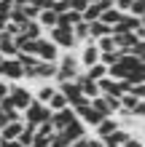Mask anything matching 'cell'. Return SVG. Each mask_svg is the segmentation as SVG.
<instances>
[{
	"label": "cell",
	"instance_id": "cell-1",
	"mask_svg": "<svg viewBox=\"0 0 145 147\" xmlns=\"http://www.w3.org/2000/svg\"><path fill=\"white\" fill-rule=\"evenodd\" d=\"M81 72V62H78V54L75 51H62L57 59V75L54 80L57 83H65V80H75Z\"/></svg>",
	"mask_w": 145,
	"mask_h": 147
},
{
	"label": "cell",
	"instance_id": "cell-2",
	"mask_svg": "<svg viewBox=\"0 0 145 147\" xmlns=\"http://www.w3.org/2000/svg\"><path fill=\"white\" fill-rule=\"evenodd\" d=\"M46 120H51V110L46 105H40V102H35V99H32V105L22 112V123L27 128H35L40 123H46Z\"/></svg>",
	"mask_w": 145,
	"mask_h": 147
},
{
	"label": "cell",
	"instance_id": "cell-3",
	"mask_svg": "<svg viewBox=\"0 0 145 147\" xmlns=\"http://www.w3.org/2000/svg\"><path fill=\"white\" fill-rule=\"evenodd\" d=\"M46 38L54 43L59 51H75L73 27H51V30H46Z\"/></svg>",
	"mask_w": 145,
	"mask_h": 147
},
{
	"label": "cell",
	"instance_id": "cell-4",
	"mask_svg": "<svg viewBox=\"0 0 145 147\" xmlns=\"http://www.w3.org/2000/svg\"><path fill=\"white\" fill-rule=\"evenodd\" d=\"M8 99L19 112H24L32 105V88H27V83H11L8 86Z\"/></svg>",
	"mask_w": 145,
	"mask_h": 147
},
{
	"label": "cell",
	"instance_id": "cell-5",
	"mask_svg": "<svg viewBox=\"0 0 145 147\" xmlns=\"http://www.w3.org/2000/svg\"><path fill=\"white\" fill-rule=\"evenodd\" d=\"M0 78L5 83H22L24 80V67L14 59H0Z\"/></svg>",
	"mask_w": 145,
	"mask_h": 147
},
{
	"label": "cell",
	"instance_id": "cell-6",
	"mask_svg": "<svg viewBox=\"0 0 145 147\" xmlns=\"http://www.w3.org/2000/svg\"><path fill=\"white\" fill-rule=\"evenodd\" d=\"M91 107H94L102 118H113L116 112H118V107H121V102H118L116 96H105V94H99V96L91 99Z\"/></svg>",
	"mask_w": 145,
	"mask_h": 147
},
{
	"label": "cell",
	"instance_id": "cell-7",
	"mask_svg": "<svg viewBox=\"0 0 145 147\" xmlns=\"http://www.w3.org/2000/svg\"><path fill=\"white\" fill-rule=\"evenodd\" d=\"M57 91H59V94H62V96L67 99V105H70V107H78L81 102H86V96L81 94V88H78V83H75V80L57 83Z\"/></svg>",
	"mask_w": 145,
	"mask_h": 147
},
{
	"label": "cell",
	"instance_id": "cell-8",
	"mask_svg": "<svg viewBox=\"0 0 145 147\" xmlns=\"http://www.w3.org/2000/svg\"><path fill=\"white\" fill-rule=\"evenodd\" d=\"M78 62H81V70H89L91 64H97L99 62V48L94 46V40H89V43H83V46H78Z\"/></svg>",
	"mask_w": 145,
	"mask_h": 147
},
{
	"label": "cell",
	"instance_id": "cell-9",
	"mask_svg": "<svg viewBox=\"0 0 145 147\" xmlns=\"http://www.w3.org/2000/svg\"><path fill=\"white\" fill-rule=\"evenodd\" d=\"M99 86V94H105V96H116L121 99L126 94V80H113V78H102V80L97 83Z\"/></svg>",
	"mask_w": 145,
	"mask_h": 147
},
{
	"label": "cell",
	"instance_id": "cell-10",
	"mask_svg": "<svg viewBox=\"0 0 145 147\" xmlns=\"http://www.w3.org/2000/svg\"><path fill=\"white\" fill-rule=\"evenodd\" d=\"M59 54H62V51H59L54 43H51L46 35L38 40V51H35V56L40 59V62H54L57 64V59H59Z\"/></svg>",
	"mask_w": 145,
	"mask_h": 147
},
{
	"label": "cell",
	"instance_id": "cell-11",
	"mask_svg": "<svg viewBox=\"0 0 145 147\" xmlns=\"http://www.w3.org/2000/svg\"><path fill=\"white\" fill-rule=\"evenodd\" d=\"M73 120H75V110L73 107H65V110H59V112H51V126H54V131H65Z\"/></svg>",
	"mask_w": 145,
	"mask_h": 147
},
{
	"label": "cell",
	"instance_id": "cell-12",
	"mask_svg": "<svg viewBox=\"0 0 145 147\" xmlns=\"http://www.w3.org/2000/svg\"><path fill=\"white\" fill-rule=\"evenodd\" d=\"M116 128H121V120H118L116 115L113 118H102L99 123H97V128H94V139H105V136L113 134Z\"/></svg>",
	"mask_w": 145,
	"mask_h": 147
},
{
	"label": "cell",
	"instance_id": "cell-13",
	"mask_svg": "<svg viewBox=\"0 0 145 147\" xmlns=\"http://www.w3.org/2000/svg\"><path fill=\"white\" fill-rule=\"evenodd\" d=\"M75 83H78V88H81V94H83V96H86L89 102L94 99V96H99V86H97L94 80H89V78L83 75V70L78 72V78H75Z\"/></svg>",
	"mask_w": 145,
	"mask_h": 147
},
{
	"label": "cell",
	"instance_id": "cell-14",
	"mask_svg": "<svg viewBox=\"0 0 145 147\" xmlns=\"http://www.w3.org/2000/svg\"><path fill=\"white\" fill-rule=\"evenodd\" d=\"M19 35H22L24 40H40V38L46 35V32H43V27L38 24V19H32V22L27 19V22H24L22 27H19Z\"/></svg>",
	"mask_w": 145,
	"mask_h": 147
},
{
	"label": "cell",
	"instance_id": "cell-15",
	"mask_svg": "<svg viewBox=\"0 0 145 147\" xmlns=\"http://www.w3.org/2000/svg\"><path fill=\"white\" fill-rule=\"evenodd\" d=\"M22 131H24V123H22V120H11V123H5L3 128H0V142H14V139H19Z\"/></svg>",
	"mask_w": 145,
	"mask_h": 147
},
{
	"label": "cell",
	"instance_id": "cell-16",
	"mask_svg": "<svg viewBox=\"0 0 145 147\" xmlns=\"http://www.w3.org/2000/svg\"><path fill=\"white\" fill-rule=\"evenodd\" d=\"M59 134H65V139H67V142H70V144H73L75 139H81V136H89V128H86V126H83V123H81V120H78V118H75V120H73V123H70V126H67V128H65V131H59Z\"/></svg>",
	"mask_w": 145,
	"mask_h": 147
},
{
	"label": "cell",
	"instance_id": "cell-17",
	"mask_svg": "<svg viewBox=\"0 0 145 147\" xmlns=\"http://www.w3.org/2000/svg\"><path fill=\"white\" fill-rule=\"evenodd\" d=\"M129 136H132V131H126V128L121 126V128H116L113 134H108L105 139H102V144H105V147H124Z\"/></svg>",
	"mask_w": 145,
	"mask_h": 147
},
{
	"label": "cell",
	"instance_id": "cell-18",
	"mask_svg": "<svg viewBox=\"0 0 145 147\" xmlns=\"http://www.w3.org/2000/svg\"><path fill=\"white\" fill-rule=\"evenodd\" d=\"M16 54H19L16 40L11 35H5V32H0V56H3V59H14Z\"/></svg>",
	"mask_w": 145,
	"mask_h": 147
},
{
	"label": "cell",
	"instance_id": "cell-19",
	"mask_svg": "<svg viewBox=\"0 0 145 147\" xmlns=\"http://www.w3.org/2000/svg\"><path fill=\"white\" fill-rule=\"evenodd\" d=\"M110 38H113V43H116L118 51H129L134 43H140L137 38H134V32H118V35H110Z\"/></svg>",
	"mask_w": 145,
	"mask_h": 147
},
{
	"label": "cell",
	"instance_id": "cell-20",
	"mask_svg": "<svg viewBox=\"0 0 145 147\" xmlns=\"http://www.w3.org/2000/svg\"><path fill=\"white\" fill-rule=\"evenodd\" d=\"M54 91H57V86H51V83H40L35 91H32V99L40 102V105H48V99L54 96Z\"/></svg>",
	"mask_w": 145,
	"mask_h": 147
},
{
	"label": "cell",
	"instance_id": "cell-21",
	"mask_svg": "<svg viewBox=\"0 0 145 147\" xmlns=\"http://www.w3.org/2000/svg\"><path fill=\"white\" fill-rule=\"evenodd\" d=\"M73 38H75V48L78 46H83V43H89L91 38H89V24L86 22H78L73 27Z\"/></svg>",
	"mask_w": 145,
	"mask_h": 147
},
{
	"label": "cell",
	"instance_id": "cell-22",
	"mask_svg": "<svg viewBox=\"0 0 145 147\" xmlns=\"http://www.w3.org/2000/svg\"><path fill=\"white\" fill-rule=\"evenodd\" d=\"M38 24L43 27V32H46V30H51V27H57V11H51V8H43V11L38 13Z\"/></svg>",
	"mask_w": 145,
	"mask_h": 147
},
{
	"label": "cell",
	"instance_id": "cell-23",
	"mask_svg": "<svg viewBox=\"0 0 145 147\" xmlns=\"http://www.w3.org/2000/svg\"><path fill=\"white\" fill-rule=\"evenodd\" d=\"M89 24V38L91 40H97V38H105V35H110V27H108V24L105 22H86Z\"/></svg>",
	"mask_w": 145,
	"mask_h": 147
},
{
	"label": "cell",
	"instance_id": "cell-24",
	"mask_svg": "<svg viewBox=\"0 0 145 147\" xmlns=\"http://www.w3.org/2000/svg\"><path fill=\"white\" fill-rule=\"evenodd\" d=\"M83 75H86V78H89V80H94V83H99V80H102V78H108V67L97 62V64H91V67H89V70H83Z\"/></svg>",
	"mask_w": 145,
	"mask_h": 147
},
{
	"label": "cell",
	"instance_id": "cell-25",
	"mask_svg": "<svg viewBox=\"0 0 145 147\" xmlns=\"http://www.w3.org/2000/svg\"><path fill=\"white\" fill-rule=\"evenodd\" d=\"M121 11H118V8H108V11H102V16H99V22H105L108 27H113V24H118L121 22Z\"/></svg>",
	"mask_w": 145,
	"mask_h": 147
},
{
	"label": "cell",
	"instance_id": "cell-26",
	"mask_svg": "<svg viewBox=\"0 0 145 147\" xmlns=\"http://www.w3.org/2000/svg\"><path fill=\"white\" fill-rule=\"evenodd\" d=\"M46 107H48L51 112H59V110H65V107H70V105H67V99H65L59 91H54V96L48 99V105H46Z\"/></svg>",
	"mask_w": 145,
	"mask_h": 147
},
{
	"label": "cell",
	"instance_id": "cell-27",
	"mask_svg": "<svg viewBox=\"0 0 145 147\" xmlns=\"http://www.w3.org/2000/svg\"><path fill=\"white\" fill-rule=\"evenodd\" d=\"M8 22H11V24H16V27H22V24L27 22V16H24V8L14 3V8H11V13H8Z\"/></svg>",
	"mask_w": 145,
	"mask_h": 147
},
{
	"label": "cell",
	"instance_id": "cell-28",
	"mask_svg": "<svg viewBox=\"0 0 145 147\" xmlns=\"http://www.w3.org/2000/svg\"><path fill=\"white\" fill-rule=\"evenodd\" d=\"M57 131H54V126H51V120H46V123H40V126H35V136L38 139H51V136H54Z\"/></svg>",
	"mask_w": 145,
	"mask_h": 147
},
{
	"label": "cell",
	"instance_id": "cell-29",
	"mask_svg": "<svg viewBox=\"0 0 145 147\" xmlns=\"http://www.w3.org/2000/svg\"><path fill=\"white\" fill-rule=\"evenodd\" d=\"M94 46L99 48V54H105V51H118L110 35H105V38H97V40H94Z\"/></svg>",
	"mask_w": 145,
	"mask_h": 147
},
{
	"label": "cell",
	"instance_id": "cell-30",
	"mask_svg": "<svg viewBox=\"0 0 145 147\" xmlns=\"http://www.w3.org/2000/svg\"><path fill=\"white\" fill-rule=\"evenodd\" d=\"M32 139H35V128H27V126H24V131L19 134V139H16V142H19L22 147H30Z\"/></svg>",
	"mask_w": 145,
	"mask_h": 147
},
{
	"label": "cell",
	"instance_id": "cell-31",
	"mask_svg": "<svg viewBox=\"0 0 145 147\" xmlns=\"http://www.w3.org/2000/svg\"><path fill=\"white\" fill-rule=\"evenodd\" d=\"M48 147H70V142L65 139V134H59V131H57V134L48 139Z\"/></svg>",
	"mask_w": 145,
	"mask_h": 147
},
{
	"label": "cell",
	"instance_id": "cell-32",
	"mask_svg": "<svg viewBox=\"0 0 145 147\" xmlns=\"http://www.w3.org/2000/svg\"><path fill=\"white\" fill-rule=\"evenodd\" d=\"M11 8H14V0H0V19H3V22H8Z\"/></svg>",
	"mask_w": 145,
	"mask_h": 147
},
{
	"label": "cell",
	"instance_id": "cell-33",
	"mask_svg": "<svg viewBox=\"0 0 145 147\" xmlns=\"http://www.w3.org/2000/svg\"><path fill=\"white\" fill-rule=\"evenodd\" d=\"M67 3H70V8H73V11H78V13H83V11H86V0H67Z\"/></svg>",
	"mask_w": 145,
	"mask_h": 147
},
{
	"label": "cell",
	"instance_id": "cell-34",
	"mask_svg": "<svg viewBox=\"0 0 145 147\" xmlns=\"http://www.w3.org/2000/svg\"><path fill=\"white\" fill-rule=\"evenodd\" d=\"M8 86H11V83H5L3 78H0V102H3V99L8 96Z\"/></svg>",
	"mask_w": 145,
	"mask_h": 147
},
{
	"label": "cell",
	"instance_id": "cell-35",
	"mask_svg": "<svg viewBox=\"0 0 145 147\" xmlns=\"http://www.w3.org/2000/svg\"><path fill=\"white\" fill-rule=\"evenodd\" d=\"M124 147H145V144H142V142L137 139V136H129V139H126V144H124Z\"/></svg>",
	"mask_w": 145,
	"mask_h": 147
},
{
	"label": "cell",
	"instance_id": "cell-36",
	"mask_svg": "<svg viewBox=\"0 0 145 147\" xmlns=\"http://www.w3.org/2000/svg\"><path fill=\"white\" fill-rule=\"evenodd\" d=\"M134 38H137L140 43H145V27H142V24H140L137 30H134Z\"/></svg>",
	"mask_w": 145,
	"mask_h": 147
},
{
	"label": "cell",
	"instance_id": "cell-37",
	"mask_svg": "<svg viewBox=\"0 0 145 147\" xmlns=\"http://www.w3.org/2000/svg\"><path fill=\"white\" fill-rule=\"evenodd\" d=\"M89 147H105L102 139H94V136H89Z\"/></svg>",
	"mask_w": 145,
	"mask_h": 147
},
{
	"label": "cell",
	"instance_id": "cell-38",
	"mask_svg": "<svg viewBox=\"0 0 145 147\" xmlns=\"http://www.w3.org/2000/svg\"><path fill=\"white\" fill-rule=\"evenodd\" d=\"M0 147H22V144L14 139V142H0Z\"/></svg>",
	"mask_w": 145,
	"mask_h": 147
},
{
	"label": "cell",
	"instance_id": "cell-39",
	"mask_svg": "<svg viewBox=\"0 0 145 147\" xmlns=\"http://www.w3.org/2000/svg\"><path fill=\"white\" fill-rule=\"evenodd\" d=\"M14 3H16V5H27L30 0H14Z\"/></svg>",
	"mask_w": 145,
	"mask_h": 147
},
{
	"label": "cell",
	"instance_id": "cell-40",
	"mask_svg": "<svg viewBox=\"0 0 145 147\" xmlns=\"http://www.w3.org/2000/svg\"><path fill=\"white\" fill-rule=\"evenodd\" d=\"M86 3H89V5H91V3H99V0H86Z\"/></svg>",
	"mask_w": 145,
	"mask_h": 147
},
{
	"label": "cell",
	"instance_id": "cell-41",
	"mask_svg": "<svg viewBox=\"0 0 145 147\" xmlns=\"http://www.w3.org/2000/svg\"><path fill=\"white\" fill-rule=\"evenodd\" d=\"M140 22H142V27H145V13H142V19H140Z\"/></svg>",
	"mask_w": 145,
	"mask_h": 147
},
{
	"label": "cell",
	"instance_id": "cell-42",
	"mask_svg": "<svg viewBox=\"0 0 145 147\" xmlns=\"http://www.w3.org/2000/svg\"><path fill=\"white\" fill-rule=\"evenodd\" d=\"M0 22H3V19H0Z\"/></svg>",
	"mask_w": 145,
	"mask_h": 147
}]
</instances>
